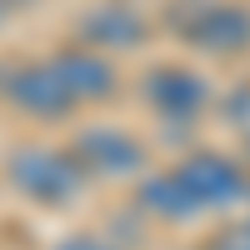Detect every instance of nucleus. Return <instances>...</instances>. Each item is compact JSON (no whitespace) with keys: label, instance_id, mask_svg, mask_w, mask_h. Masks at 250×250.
<instances>
[{"label":"nucleus","instance_id":"4","mask_svg":"<svg viewBox=\"0 0 250 250\" xmlns=\"http://www.w3.org/2000/svg\"><path fill=\"white\" fill-rule=\"evenodd\" d=\"M75 160L85 165L90 175H135L140 165H145V150H140V140L135 135H125V130H110V125H85V130L75 135Z\"/></svg>","mask_w":250,"mask_h":250},{"label":"nucleus","instance_id":"3","mask_svg":"<svg viewBox=\"0 0 250 250\" xmlns=\"http://www.w3.org/2000/svg\"><path fill=\"white\" fill-rule=\"evenodd\" d=\"M175 175L190 185V195L200 205H230L240 195H250V180L245 170L230 160V155H220V150H195V155H185L175 165Z\"/></svg>","mask_w":250,"mask_h":250},{"label":"nucleus","instance_id":"6","mask_svg":"<svg viewBox=\"0 0 250 250\" xmlns=\"http://www.w3.org/2000/svg\"><path fill=\"white\" fill-rule=\"evenodd\" d=\"M145 100L165 120H190L205 110V80L190 75L185 65H160V70L145 75Z\"/></svg>","mask_w":250,"mask_h":250},{"label":"nucleus","instance_id":"11","mask_svg":"<svg viewBox=\"0 0 250 250\" xmlns=\"http://www.w3.org/2000/svg\"><path fill=\"white\" fill-rule=\"evenodd\" d=\"M55 250H115V245H105V240H95V235H65Z\"/></svg>","mask_w":250,"mask_h":250},{"label":"nucleus","instance_id":"7","mask_svg":"<svg viewBox=\"0 0 250 250\" xmlns=\"http://www.w3.org/2000/svg\"><path fill=\"white\" fill-rule=\"evenodd\" d=\"M50 65L60 75V85H65L75 100H105L115 90V70H110V60H100L90 50H60L50 55Z\"/></svg>","mask_w":250,"mask_h":250},{"label":"nucleus","instance_id":"1","mask_svg":"<svg viewBox=\"0 0 250 250\" xmlns=\"http://www.w3.org/2000/svg\"><path fill=\"white\" fill-rule=\"evenodd\" d=\"M80 165L75 155H65V150H50V145H20V150L10 155V165H5V175H10V185L20 195H30V200H40V205H65V200H75L80 195Z\"/></svg>","mask_w":250,"mask_h":250},{"label":"nucleus","instance_id":"9","mask_svg":"<svg viewBox=\"0 0 250 250\" xmlns=\"http://www.w3.org/2000/svg\"><path fill=\"white\" fill-rule=\"evenodd\" d=\"M80 35L95 40V45H110V50H130V45H140L150 35V25L140 15H130L125 5H100V10H85Z\"/></svg>","mask_w":250,"mask_h":250},{"label":"nucleus","instance_id":"12","mask_svg":"<svg viewBox=\"0 0 250 250\" xmlns=\"http://www.w3.org/2000/svg\"><path fill=\"white\" fill-rule=\"evenodd\" d=\"M0 20H5V10H0Z\"/></svg>","mask_w":250,"mask_h":250},{"label":"nucleus","instance_id":"5","mask_svg":"<svg viewBox=\"0 0 250 250\" xmlns=\"http://www.w3.org/2000/svg\"><path fill=\"white\" fill-rule=\"evenodd\" d=\"M180 35L210 55L250 50V10L245 5H200L190 20H180Z\"/></svg>","mask_w":250,"mask_h":250},{"label":"nucleus","instance_id":"8","mask_svg":"<svg viewBox=\"0 0 250 250\" xmlns=\"http://www.w3.org/2000/svg\"><path fill=\"white\" fill-rule=\"evenodd\" d=\"M135 200H140V210H150L155 220H195V215L205 210L175 170H170V175H145V180L135 185Z\"/></svg>","mask_w":250,"mask_h":250},{"label":"nucleus","instance_id":"2","mask_svg":"<svg viewBox=\"0 0 250 250\" xmlns=\"http://www.w3.org/2000/svg\"><path fill=\"white\" fill-rule=\"evenodd\" d=\"M0 90H5V100L15 110H25L35 120H60V115H70L75 105V95L60 85V75L55 65H20V70H5L0 75Z\"/></svg>","mask_w":250,"mask_h":250},{"label":"nucleus","instance_id":"13","mask_svg":"<svg viewBox=\"0 0 250 250\" xmlns=\"http://www.w3.org/2000/svg\"><path fill=\"white\" fill-rule=\"evenodd\" d=\"M210 250H215V245H210Z\"/></svg>","mask_w":250,"mask_h":250},{"label":"nucleus","instance_id":"10","mask_svg":"<svg viewBox=\"0 0 250 250\" xmlns=\"http://www.w3.org/2000/svg\"><path fill=\"white\" fill-rule=\"evenodd\" d=\"M215 250H250V220L235 225V230H225V235L215 240Z\"/></svg>","mask_w":250,"mask_h":250}]
</instances>
